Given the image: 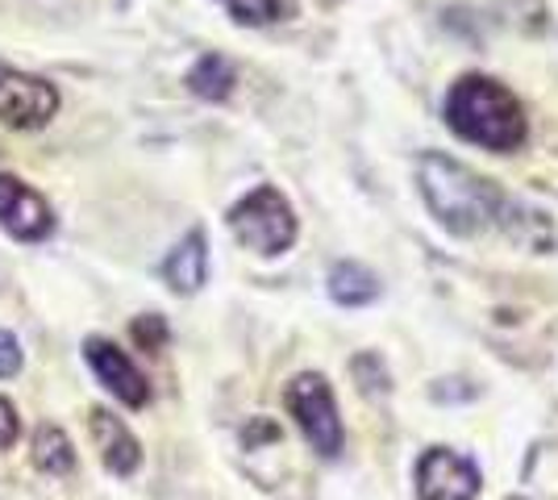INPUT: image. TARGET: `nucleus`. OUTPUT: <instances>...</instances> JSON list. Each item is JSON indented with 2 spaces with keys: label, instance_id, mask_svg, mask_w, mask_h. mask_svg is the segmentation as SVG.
<instances>
[{
  "label": "nucleus",
  "instance_id": "dca6fc26",
  "mask_svg": "<svg viewBox=\"0 0 558 500\" xmlns=\"http://www.w3.org/2000/svg\"><path fill=\"white\" fill-rule=\"evenodd\" d=\"M134 338H138L142 346L155 355V351L167 342V326L159 321V317H138V321H134Z\"/></svg>",
  "mask_w": 558,
  "mask_h": 500
},
{
  "label": "nucleus",
  "instance_id": "f03ea898",
  "mask_svg": "<svg viewBox=\"0 0 558 500\" xmlns=\"http://www.w3.org/2000/svg\"><path fill=\"white\" fill-rule=\"evenodd\" d=\"M417 180L434 217L454 234H480L500 214V192L488 180H480L471 167L454 163L446 155H421Z\"/></svg>",
  "mask_w": 558,
  "mask_h": 500
},
{
  "label": "nucleus",
  "instance_id": "7ed1b4c3",
  "mask_svg": "<svg viewBox=\"0 0 558 500\" xmlns=\"http://www.w3.org/2000/svg\"><path fill=\"white\" fill-rule=\"evenodd\" d=\"M230 230L246 251L283 255L296 242V214H292V205H288L283 192L263 184V188L246 192L230 209Z\"/></svg>",
  "mask_w": 558,
  "mask_h": 500
},
{
  "label": "nucleus",
  "instance_id": "9b49d317",
  "mask_svg": "<svg viewBox=\"0 0 558 500\" xmlns=\"http://www.w3.org/2000/svg\"><path fill=\"white\" fill-rule=\"evenodd\" d=\"M329 296L338 301V305H372L375 296H379V280H375L367 267H359V263H338L333 271H329Z\"/></svg>",
  "mask_w": 558,
  "mask_h": 500
},
{
  "label": "nucleus",
  "instance_id": "f8f14e48",
  "mask_svg": "<svg viewBox=\"0 0 558 500\" xmlns=\"http://www.w3.org/2000/svg\"><path fill=\"white\" fill-rule=\"evenodd\" d=\"M34 467L47 476H68L75 467V451H71L68 434L54 426H43L34 434Z\"/></svg>",
  "mask_w": 558,
  "mask_h": 500
},
{
  "label": "nucleus",
  "instance_id": "f257e3e1",
  "mask_svg": "<svg viewBox=\"0 0 558 500\" xmlns=\"http://www.w3.org/2000/svg\"><path fill=\"white\" fill-rule=\"evenodd\" d=\"M446 125L466 138V143L484 146V150H517L525 143V113L521 100L496 84L488 75H463L450 96H446Z\"/></svg>",
  "mask_w": 558,
  "mask_h": 500
},
{
  "label": "nucleus",
  "instance_id": "0eeeda50",
  "mask_svg": "<svg viewBox=\"0 0 558 500\" xmlns=\"http://www.w3.org/2000/svg\"><path fill=\"white\" fill-rule=\"evenodd\" d=\"M84 358H88V367L96 371V380L105 383L121 405L142 408L146 401H150V383H146V376L134 367V358L125 355L117 342H109V338H88V342H84Z\"/></svg>",
  "mask_w": 558,
  "mask_h": 500
},
{
  "label": "nucleus",
  "instance_id": "4468645a",
  "mask_svg": "<svg viewBox=\"0 0 558 500\" xmlns=\"http://www.w3.org/2000/svg\"><path fill=\"white\" fill-rule=\"evenodd\" d=\"M233 13V22L242 25H267V22H283L292 13V0H221Z\"/></svg>",
  "mask_w": 558,
  "mask_h": 500
},
{
  "label": "nucleus",
  "instance_id": "1a4fd4ad",
  "mask_svg": "<svg viewBox=\"0 0 558 500\" xmlns=\"http://www.w3.org/2000/svg\"><path fill=\"white\" fill-rule=\"evenodd\" d=\"M88 429H93L96 447H100V459L113 476H134L142 467V447L138 438L125 429L121 417H113L109 408H93L88 413Z\"/></svg>",
  "mask_w": 558,
  "mask_h": 500
},
{
  "label": "nucleus",
  "instance_id": "2eb2a0df",
  "mask_svg": "<svg viewBox=\"0 0 558 500\" xmlns=\"http://www.w3.org/2000/svg\"><path fill=\"white\" fill-rule=\"evenodd\" d=\"M22 371V346L9 330H0V380H13Z\"/></svg>",
  "mask_w": 558,
  "mask_h": 500
},
{
  "label": "nucleus",
  "instance_id": "9d476101",
  "mask_svg": "<svg viewBox=\"0 0 558 500\" xmlns=\"http://www.w3.org/2000/svg\"><path fill=\"white\" fill-rule=\"evenodd\" d=\"M163 276L180 296H192L196 288L205 284V276H209V246H205V234H201V230H192V234L167 255Z\"/></svg>",
  "mask_w": 558,
  "mask_h": 500
},
{
  "label": "nucleus",
  "instance_id": "ddd939ff",
  "mask_svg": "<svg viewBox=\"0 0 558 500\" xmlns=\"http://www.w3.org/2000/svg\"><path fill=\"white\" fill-rule=\"evenodd\" d=\"M187 88L205 100H226L233 93V68L221 54H205L192 72H187Z\"/></svg>",
  "mask_w": 558,
  "mask_h": 500
},
{
  "label": "nucleus",
  "instance_id": "20e7f679",
  "mask_svg": "<svg viewBox=\"0 0 558 500\" xmlns=\"http://www.w3.org/2000/svg\"><path fill=\"white\" fill-rule=\"evenodd\" d=\"M283 405L296 417V426H301L313 451L322 459H338V451H342V417H338V401L329 392L326 376H313V371L296 376L283 392Z\"/></svg>",
  "mask_w": 558,
  "mask_h": 500
},
{
  "label": "nucleus",
  "instance_id": "6e6552de",
  "mask_svg": "<svg viewBox=\"0 0 558 500\" xmlns=\"http://www.w3.org/2000/svg\"><path fill=\"white\" fill-rule=\"evenodd\" d=\"M0 225L17 242H43L54 230V214L17 175H0Z\"/></svg>",
  "mask_w": 558,
  "mask_h": 500
},
{
  "label": "nucleus",
  "instance_id": "a211bd4d",
  "mask_svg": "<svg viewBox=\"0 0 558 500\" xmlns=\"http://www.w3.org/2000/svg\"><path fill=\"white\" fill-rule=\"evenodd\" d=\"M512 500H521V497H512Z\"/></svg>",
  "mask_w": 558,
  "mask_h": 500
},
{
  "label": "nucleus",
  "instance_id": "f3484780",
  "mask_svg": "<svg viewBox=\"0 0 558 500\" xmlns=\"http://www.w3.org/2000/svg\"><path fill=\"white\" fill-rule=\"evenodd\" d=\"M17 434H22L17 408H13V401H4V397H0V451H9V447L17 442Z\"/></svg>",
  "mask_w": 558,
  "mask_h": 500
},
{
  "label": "nucleus",
  "instance_id": "423d86ee",
  "mask_svg": "<svg viewBox=\"0 0 558 500\" xmlns=\"http://www.w3.org/2000/svg\"><path fill=\"white\" fill-rule=\"evenodd\" d=\"M417 497L421 500H475L480 497V467L454 451L421 454L417 463Z\"/></svg>",
  "mask_w": 558,
  "mask_h": 500
},
{
  "label": "nucleus",
  "instance_id": "39448f33",
  "mask_svg": "<svg viewBox=\"0 0 558 500\" xmlns=\"http://www.w3.org/2000/svg\"><path fill=\"white\" fill-rule=\"evenodd\" d=\"M59 113V93L47 80L0 63V121L13 130H43Z\"/></svg>",
  "mask_w": 558,
  "mask_h": 500
}]
</instances>
